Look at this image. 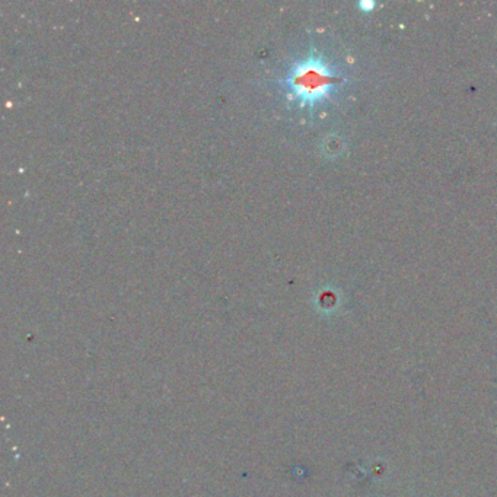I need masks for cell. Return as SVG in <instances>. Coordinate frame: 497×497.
I'll use <instances>...</instances> for the list:
<instances>
[{
  "label": "cell",
  "instance_id": "obj_1",
  "mask_svg": "<svg viewBox=\"0 0 497 497\" xmlns=\"http://www.w3.org/2000/svg\"><path fill=\"white\" fill-rule=\"evenodd\" d=\"M344 82V78L335 73L317 50L310 48L309 54L290 69L288 78L282 83L288 89L292 101L301 108H314L331 96V91Z\"/></svg>",
  "mask_w": 497,
  "mask_h": 497
},
{
  "label": "cell",
  "instance_id": "obj_2",
  "mask_svg": "<svg viewBox=\"0 0 497 497\" xmlns=\"http://www.w3.org/2000/svg\"><path fill=\"white\" fill-rule=\"evenodd\" d=\"M360 8H362L363 12H370L372 9L375 8V3H372V2H362V3H360Z\"/></svg>",
  "mask_w": 497,
  "mask_h": 497
}]
</instances>
